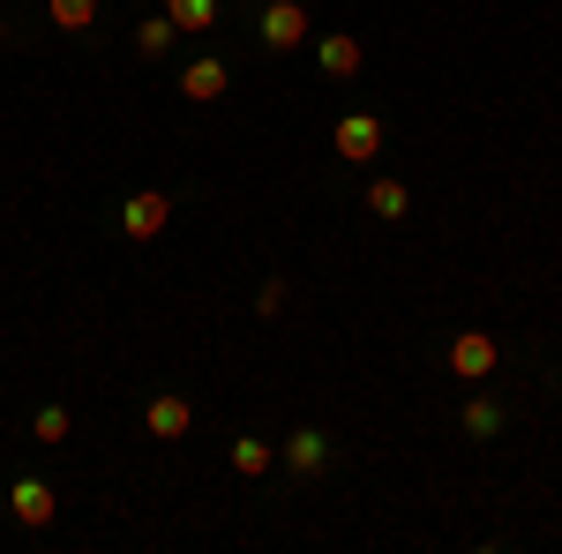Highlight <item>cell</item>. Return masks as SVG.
Returning a JSON list of instances; mask_svg holds the SVG:
<instances>
[{"label": "cell", "mask_w": 562, "mask_h": 554, "mask_svg": "<svg viewBox=\"0 0 562 554\" xmlns=\"http://www.w3.org/2000/svg\"><path fill=\"white\" fill-rule=\"evenodd\" d=\"M166 225H173V195L166 188H143V195L121 203V240H158Z\"/></svg>", "instance_id": "1"}, {"label": "cell", "mask_w": 562, "mask_h": 554, "mask_svg": "<svg viewBox=\"0 0 562 554\" xmlns=\"http://www.w3.org/2000/svg\"><path fill=\"white\" fill-rule=\"evenodd\" d=\"M330 150H338L346 166H375V158H383V121H375V113H346V121L330 128Z\"/></svg>", "instance_id": "2"}, {"label": "cell", "mask_w": 562, "mask_h": 554, "mask_svg": "<svg viewBox=\"0 0 562 554\" xmlns=\"http://www.w3.org/2000/svg\"><path fill=\"white\" fill-rule=\"evenodd\" d=\"M495 360H503V344L487 338V330H458V338H450V375H458V383H487Z\"/></svg>", "instance_id": "3"}, {"label": "cell", "mask_w": 562, "mask_h": 554, "mask_svg": "<svg viewBox=\"0 0 562 554\" xmlns=\"http://www.w3.org/2000/svg\"><path fill=\"white\" fill-rule=\"evenodd\" d=\"M8 510H15V524H31V532H45V524L60 517V495H53V479H38V472H23V479L8 487Z\"/></svg>", "instance_id": "4"}, {"label": "cell", "mask_w": 562, "mask_h": 554, "mask_svg": "<svg viewBox=\"0 0 562 554\" xmlns=\"http://www.w3.org/2000/svg\"><path fill=\"white\" fill-rule=\"evenodd\" d=\"M256 31H262L270 53H301V45H307V8H301V0H270Z\"/></svg>", "instance_id": "5"}, {"label": "cell", "mask_w": 562, "mask_h": 554, "mask_svg": "<svg viewBox=\"0 0 562 554\" xmlns=\"http://www.w3.org/2000/svg\"><path fill=\"white\" fill-rule=\"evenodd\" d=\"M225 83H233V68H225L217 53H203V60H188V68H180V98H188V105H211V98H225Z\"/></svg>", "instance_id": "6"}, {"label": "cell", "mask_w": 562, "mask_h": 554, "mask_svg": "<svg viewBox=\"0 0 562 554\" xmlns=\"http://www.w3.org/2000/svg\"><path fill=\"white\" fill-rule=\"evenodd\" d=\"M143 427H150V434H158V442H180V434H188V427H195V405H188V397H173V389H166V397H150V412H143Z\"/></svg>", "instance_id": "7"}, {"label": "cell", "mask_w": 562, "mask_h": 554, "mask_svg": "<svg viewBox=\"0 0 562 554\" xmlns=\"http://www.w3.org/2000/svg\"><path fill=\"white\" fill-rule=\"evenodd\" d=\"M278 465H293V472H323V465H330V434H315V427L285 434V442H278Z\"/></svg>", "instance_id": "8"}, {"label": "cell", "mask_w": 562, "mask_h": 554, "mask_svg": "<svg viewBox=\"0 0 562 554\" xmlns=\"http://www.w3.org/2000/svg\"><path fill=\"white\" fill-rule=\"evenodd\" d=\"M315 60H323V76H360V38L352 31H330V38L315 45Z\"/></svg>", "instance_id": "9"}, {"label": "cell", "mask_w": 562, "mask_h": 554, "mask_svg": "<svg viewBox=\"0 0 562 554\" xmlns=\"http://www.w3.org/2000/svg\"><path fill=\"white\" fill-rule=\"evenodd\" d=\"M270 465H278V442H256V434L233 442V472H240V479H262Z\"/></svg>", "instance_id": "10"}, {"label": "cell", "mask_w": 562, "mask_h": 554, "mask_svg": "<svg viewBox=\"0 0 562 554\" xmlns=\"http://www.w3.org/2000/svg\"><path fill=\"white\" fill-rule=\"evenodd\" d=\"M458 420H465V434H473V442H487V434H495V427H503V405H495V397H487V389H473V397H465V412H458Z\"/></svg>", "instance_id": "11"}, {"label": "cell", "mask_w": 562, "mask_h": 554, "mask_svg": "<svg viewBox=\"0 0 562 554\" xmlns=\"http://www.w3.org/2000/svg\"><path fill=\"white\" fill-rule=\"evenodd\" d=\"M173 38H180V23H173V15H150V23H135V53H143V60L173 53Z\"/></svg>", "instance_id": "12"}, {"label": "cell", "mask_w": 562, "mask_h": 554, "mask_svg": "<svg viewBox=\"0 0 562 554\" xmlns=\"http://www.w3.org/2000/svg\"><path fill=\"white\" fill-rule=\"evenodd\" d=\"M166 15H173L188 38H203V31H217V0H166Z\"/></svg>", "instance_id": "13"}, {"label": "cell", "mask_w": 562, "mask_h": 554, "mask_svg": "<svg viewBox=\"0 0 562 554\" xmlns=\"http://www.w3.org/2000/svg\"><path fill=\"white\" fill-rule=\"evenodd\" d=\"M375 217H405L413 211V195H405V180H368V195H360Z\"/></svg>", "instance_id": "14"}, {"label": "cell", "mask_w": 562, "mask_h": 554, "mask_svg": "<svg viewBox=\"0 0 562 554\" xmlns=\"http://www.w3.org/2000/svg\"><path fill=\"white\" fill-rule=\"evenodd\" d=\"M45 15H53L60 31H90V23H98V0H45Z\"/></svg>", "instance_id": "15"}, {"label": "cell", "mask_w": 562, "mask_h": 554, "mask_svg": "<svg viewBox=\"0 0 562 554\" xmlns=\"http://www.w3.org/2000/svg\"><path fill=\"white\" fill-rule=\"evenodd\" d=\"M31 434H38V442H68V412H60V405H45L38 420H31Z\"/></svg>", "instance_id": "16"}]
</instances>
